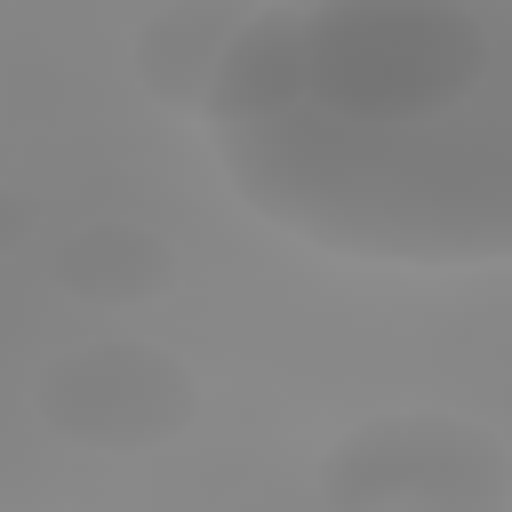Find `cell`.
I'll return each mask as SVG.
<instances>
[{"label": "cell", "instance_id": "6da1fadb", "mask_svg": "<svg viewBox=\"0 0 512 512\" xmlns=\"http://www.w3.org/2000/svg\"><path fill=\"white\" fill-rule=\"evenodd\" d=\"M136 72L264 232L368 272H512V0L160 16Z\"/></svg>", "mask_w": 512, "mask_h": 512}, {"label": "cell", "instance_id": "7a4b0ae2", "mask_svg": "<svg viewBox=\"0 0 512 512\" xmlns=\"http://www.w3.org/2000/svg\"><path fill=\"white\" fill-rule=\"evenodd\" d=\"M320 512H512V448L464 408H376L328 440Z\"/></svg>", "mask_w": 512, "mask_h": 512}, {"label": "cell", "instance_id": "3957f363", "mask_svg": "<svg viewBox=\"0 0 512 512\" xmlns=\"http://www.w3.org/2000/svg\"><path fill=\"white\" fill-rule=\"evenodd\" d=\"M32 408L72 448L136 456V448H168V440L192 432L200 376H192L184 352H168V344H152L136 328H104V336H80V344L40 360Z\"/></svg>", "mask_w": 512, "mask_h": 512}, {"label": "cell", "instance_id": "277c9868", "mask_svg": "<svg viewBox=\"0 0 512 512\" xmlns=\"http://www.w3.org/2000/svg\"><path fill=\"white\" fill-rule=\"evenodd\" d=\"M168 272H176L168 240L152 224H128V216H96L56 248V288L80 296L88 312H144L168 288Z\"/></svg>", "mask_w": 512, "mask_h": 512}]
</instances>
